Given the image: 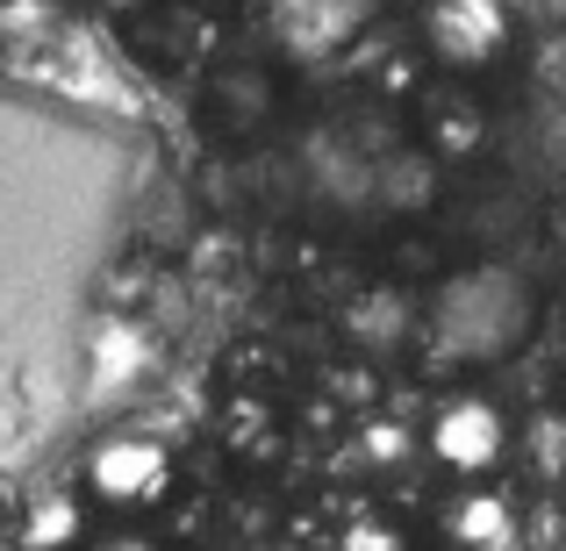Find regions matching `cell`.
Masks as SVG:
<instances>
[{"mask_svg": "<svg viewBox=\"0 0 566 551\" xmlns=\"http://www.w3.org/2000/svg\"><path fill=\"white\" fill-rule=\"evenodd\" d=\"M172 480H180L172 452L158 437H144V430L101 437L80 466L86 509H108V516H144V509H158V501H172Z\"/></svg>", "mask_w": 566, "mask_h": 551, "instance_id": "6da1fadb", "label": "cell"}, {"mask_svg": "<svg viewBox=\"0 0 566 551\" xmlns=\"http://www.w3.org/2000/svg\"><path fill=\"white\" fill-rule=\"evenodd\" d=\"M416 444H423V458L444 466L452 480H488V473L510 458V415L488 394H452V401H438V415L423 423Z\"/></svg>", "mask_w": 566, "mask_h": 551, "instance_id": "7a4b0ae2", "label": "cell"}, {"mask_svg": "<svg viewBox=\"0 0 566 551\" xmlns=\"http://www.w3.org/2000/svg\"><path fill=\"white\" fill-rule=\"evenodd\" d=\"M430 51L444 65H495L510 51V8L502 0H430Z\"/></svg>", "mask_w": 566, "mask_h": 551, "instance_id": "3957f363", "label": "cell"}, {"mask_svg": "<svg viewBox=\"0 0 566 551\" xmlns=\"http://www.w3.org/2000/svg\"><path fill=\"white\" fill-rule=\"evenodd\" d=\"M444 538L459 551H516V501L502 487H467L444 509Z\"/></svg>", "mask_w": 566, "mask_h": 551, "instance_id": "277c9868", "label": "cell"}, {"mask_svg": "<svg viewBox=\"0 0 566 551\" xmlns=\"http://www.w3.org/2000/svg\"><path fill=\"white\" fill-rule=\"evenodd\" d=\"M86 544H94L86 495H36L14 523V551H86Z\"/></svg>", "mask_w": 566, "mask_h": 551, "instance_id": "5b68a950", "label": "cell"}, {"mask_svg": "<svg viewBox=\"0 0 566 551\" xmlns=\"http://www.w3.org/2000/svg\"><path fill=\"white\" fill-rule=\"evenodd\" d=\"M337 551H416V538L395 516H352V523L337 530Z\"/></svg>", "mask_w": 566, "mask_h": 551, "instance_id": "8992f818", "label": "cell"}, {"mask_svg": "<svg viewBox=\"0 0 566 551\" xmlns=\"http://www.w3.org/2000/svg\"><path fill=\"white\" fill-rule=\"evenodd\" d=\"M430 144H438L444 158H473V151H481V108L459 100L452 115H438V123H430Z\"/></svg>", "mask_w": 566, "mask_h": 551, "instance_id": "52a82bcc", "label": "cell"}, {"mask_svg": "<svg viewBox=\"0 0 566 551\" xmlns=\"http://www.w3.org/2000/svg\"><path fill=\"white\" fill-rule=\"evenodd\" d=\"M359 452L374 458V466H401V458H416L423 444H416V430H401V423H366L359 430Z\"/></svg>", "mask_w": 566, "mask_h": 551, "instance_id": "ba28073f", "label": "cell"}, {"mask_svg": "<svg viewBox=\"0 0 566 551\" xmlns=\"http://www.w3.org/2000/svg\"><path fill=\"white\" fill-rule=\"evenodd\" d=\"M86 551H158V544L144 538V530H108V538H94Z\"/></svg>", "mask_w": 566, "mask_h": 551, "instance_id": "9c48e42d", "label": "cell"}, {"mask_svg": "<svg viewBox=\"0 0 566 551\" xmlns=\"http://www.w3.org/2000/svg\"><path fill=\"white\" fill-rule=\"evenodd\" d=\"M0 551H14V544H0Z\"/></svg>", "mask_w": 566, "mask_h": 551, "instance_id": "30bf717a", "label": "cell"}]
</instances>
